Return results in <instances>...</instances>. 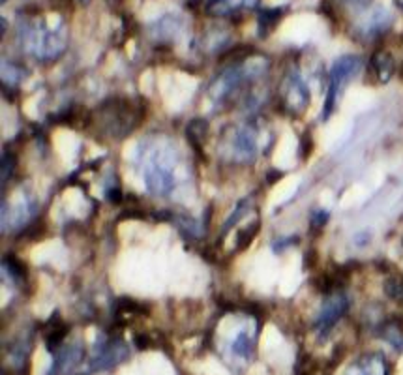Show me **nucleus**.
<instances>
[{"mask_svg": "<svg viewBox=\"0 0 403 375\" xmlns=\"http://www.w3.org/2000/svg\"><path fill=\"white\" fill-rule=\"evenodd\" d=\"M99 130L113 139H121L134 132L145 117V107L135 106L127 98H109L94 111Z\"/></svg>", "mask_w": 403, "mask_h": 375, "instance_id": "f257e3e1", "label": "nucleus"}, {"mask_svg": "<svg viewBox=\"0 0 403 375\" xmlns=\"http://www.w3.org/2000/svg\"><path fill=\"white\" fill-rule=\"evenodd\" d=\"M361 68L362 58L356 55H343L332 64L330 73H328V90H326L325 106H323V121H328L332 117L336 101H338V96L343 90V86L361 71Z\"/></svg>", "mask_w": 403, "mask_h": 375, "instance_id": "f03ea898", "label": "nucleus"}, {"mask_svg": "<svg viewBox=\"0 0 403 375\" xmlns=\"http://www.w3.org/2000/svg\"><path fill=\"white\" fill-rule=\"evenodd\" d=\"M145 184L152 195H167L173 190L175 177H173L171 160L167 154L158 152L154 158H150L149 165L145 169Z\"/></svg>", "mask_w": 403, "mask_h": 375, "instance_id": "7ed1b4c3", "label": "nucleus"}, {"mask_svg": "<svg viewBox=\"0 0 403 375\" xmlns=\"http://www.w3.org/2000/svg\"><path fill=\"white\" fill-rule=\"evenodd\" d=\"M127 346L122 340H107L101 343V349H96V354L93 356V361L88 364V370H86L83 375L96 374V372H107V370L119 366L121 362H124L127 359Z\"/></svg>", "mask_w": 403, "mask_h": 375, "instance_id": "20e7f679", "label": "nucleus"}, {"mask_svg": "<svg viewBox=\"0 0 403 375\" xmlns=\"http://www.w3.org/2000/svg\"><path fill=\"white\" fill-rule=\"evenodd\" d=\"M64 51V36L57 30H38L32 38V53L38 60H55Z\"/></svg>", "mask_w": 403, "mask_h": 375, "instance_id": "39448f33", "label": "nucleus"}, {"mask_svg": "<svg viewBox=\"0 0 403 375\" xmlns=\"http://www.w3.org/2000/svg\"><path fill=\"white\" fill-rule=\"evenodd\" d=\"M347 310H349V298H347L345 295H332V297L328 298L325 304H323V310L319 313L317 323H315V326L319 328V332H328V330L345 315Z\"/></svg>", "mask_w": 403, "mask_h": 375, "instance_id": "423d86ee", "label": "nucleus"}, {"mask_svg": "<svg viewBox=\"0 0 403 375\" xmlns=\"http://www.w3.org/2000/svg\"><path fill=\"white\" fill-rule=\"evenodd\" d=\"M83 356H85V349H83L81 343H71V346L60 347L55 353V361L51 364V370L47 375H70L81 364Z\"/></svg>", "mask_w": 403, "mask_h": 375, "instance_id": "0eeeda50", "label": "nucleus"}, {"mask_svg": "<svg viewBox=\"0 0 403 375\" xmlns=\"http://www.w3.org/2000/svg\"><path fill=\"white\" fill-rule=\"evenodd\" d=\"M283 101L285 106L291 111H304L308 107V101H310V93H308V86L300 77L298 71H293L287 79V85H285V94H283Z\"/></svg>", "mask_w": 403, "mask_h": 375, "instance_id": "6e6552de", "label": "nucleus"}, {"mask_svg": "<svg viewBox=\"0 0 403 375\" xmlns=\"http://www.w3.org/2000/svg\"><path fill=\"white\" fill-rule=\"evenodd\" d=\"M234 156L239 162H252L257 154V132L252 126H242L233 137Z\"/></svg>", "mask_w": 403, "mask_h": 375, "instance_id": "1a4fd4ad", "label": "nucleus"}, {"mask_svg": "<svg viewBox=\"0 0 403 375\" xmlns=\"http://www.w3.org/2000/svg\"><path fill=\"white\" fill-rule=\"evenodd\" d=\"M343 375H389V366L381 354H366L351 364Z\"/></svg>", "mask_w": 403, "mask_h": 375, "instance_id": "9d476101", "label": "nucleus"}, {"mask_svg": "<svg viewBox=\"0 0 403 375\" xmlns=\"http://www.w3.org/2000/svg\"><path fill=\"white\" fill-rule=\"evenodd\" d=\"M259 0H206V14L212 17H225L241 12L244 8H254Z\"/></svg>", "mask_w": 403, "mask_h": 375, "instance_id": "9b49d317", "label": "nucleus"}, {"mask_svg": "<svg viewBox=\"0 0 403 375\" xmlns=\"http://www.w3.org/2000/svg\"><path fill=\"white\" fill-rule=\"evenodd\" d=\"M60 315H58V312H55L53 315H51V321L47 323V336H45V346H47V351H51V353H57L58 349L62 347V341L64 338L68 336V332H70V326L66 325V323H62L60 321Z\"/></svg>", "mask_w": 403, "mask_h": 375, "instance_id": "f8f14e48", "label": "nucleus"}, {"mask_svg": "<svg viewBox=\"0 0 403 375\" xmlns=\"http://www.w3.org/2000/svg\"><path fill=\"white\" fill-rule=\"evenodd\" d=\"M206 134H208V122L205 119H195L186 128V137L199 154H203V143H205Z\"/></svg>", "mask_w": 403, "mask_h": 375, "instance_id": "ddd939ff", "label": "nucleus"}, {"mask_svg": "<svg viewBox=\"0 0 403 375\" xmlns=\"http://www.w3.org/2000/svg\"><path fill=\"white\" fill-rule=\"evenodd\" d=\"M371 66H374L379 81H382V83H387L394 73V58L390 57L389 53H375L374 58H371Z\"/></svg>", "mask_w": 403, "mask_h": 375, "instance_id": "4468645a", "label": "nucleus"}, {"mask_svg": "<svg viewBox=\"0 0 403 375\" xmlns=\"http://www.w3.org/2000/svg\"><path fill=\"white\" fill-rule=\"evenodd\" d=\"M282 8L262 10L261 14H259V36H261V38H265V36H269V32H272V29L276 27L278 21L282 19Z\"/></svg>", "mask_w": 403, "mask_h": 375, "instance_id": "2eb2a0df", "label": "nucleus"}, {"mask_svg": "<svg viewBox=\"0 0 403 375\" xmlns=\"http://www.w3.org/2000/svg\"><path fill=\"white\" fill-rule=\"evenodd\" d=\"M2 265H4V272H8L14 282H21L23 278L27 276V267L15 255H4Z\"/></svg>", "mask_w": 403, "mask_h": 375, "instance_id": "dca6fc26", "label": "nucleus"}, {"mask_svg": "<svg viewBox=\"0 0 403 375\" xmlns=\"http://www.w3.org/2000/svg\"><path fill=\"white\" fill-rule=\"evenodd\" d=\"M259 227H261V221L255 219L254 223H249V226L239 229V231H236V248H248L249 244H252V241H254L255 237H257V233H259Z\"/></svg>", "mask_w": 403, "mask_h": 375, "instance_id": "f3484780", "label": "nucleus"}, {"mask_svg": "<svg viewBox=\"0 0 403 375\" xmlns=\"http://www.w3.org/2000/svg\"><path fill=\"white\" fill-rule=\"evenodd\" d=\"M233 353L242 356V359H249L252 353H254V343H252V338H249L248 332H239L236 334V338L233 341Z\"/></svg>", "mask_w": 403, "mask_h": 375, "instance_id": "a211bd4d", "label": "nucleus"}, {"mask_svg": "<svg viewBox=\"0 0 403 375\" xmlns=\"http://www.w3.org/2000/svg\"><path fill=\"white\" fill-rule=\"evenodd\" d=\"M384 293H387L390 298L398 300V302H403V280L389 278V280L384 282Z\"/></svg>", "mask_w": 403, "mask_h": 375, "instance_id": "6ab92c4d", "label": "nucleus"}, {"mask_svg": "<svg viewBox=\"0 0 403 375\" xmlns=\"http://www.w3.org/2000/svg\"><path fill=\"white\" fill-rule=\"evenodd\" d=\"M246 210H248V201H242L241 205L236 206L233 210V214H231V218L227 219L225 221V226H223V233H221V239L225 237V233L231 229L233 226H236L239 221H241L242 218H244V214H246Z\"/></svg>", "mask_w": 403, "mask_h": 375, "instance_id": "aec40b11", "label": "nucleus"}, {"mask_svg": "<svg viewBox=\"0 0 403 375\" xmlns=\"http://www.w3.org/2000/svg\"><path fill=\"white\" fill-rule=\"evenodd\" d=\"M117 308L121 310V312H127V313H147L149 312V308H145V306L137 304L135 300H132V298H121L119 300V304H117Z\"/></svg>", "mask_w": 403, "mask_h": 375, "instance_id": "412c9836", "label": "nucleus"}, {"mask_svg": "<svg viewBox=\"0 0 403 375\" xmlns=\"http://www.w3.org/2000/svg\"><path fill=\"white\" fill-rule=\"evenodd\" d=\"M15 163H17V160H15L14 152L4 150V154H2V182H6L8 177L14 173Z\"/></svg>", "mask_w": 403, "mask_h": 375, "instance_id": "4be33fe9", "label": "nucleus"}, {"mask_svg": "<svg viewBox=\"0 0 403 375\" xmlns=\"http://www.w3.org/2000/svg\"><path fill=\"white\" fill-rule=\"evenodd\" d=\"M106 197L109 203H113V205H117V203H121L122 201V190H121V186L119 184H113V186H109L106 191Z\"/></svg>", "mask_w": 403, "mask_h": 375, "instance_id": "5701e85b", "label": "nucleus"}, {"mask_svg": "<svg viewBox=\"0 0 403 375\" xmlns=\"http://www.w3.org/2000/svg\"><path fill=\"white\" fill-rule=\"evenodd\" d=\"M326 221H328V213H326V210H317V213L311 214V227L321 229Z\"/></svg>", "mask_w": 403, "mask_h": 375, "instance_id": "b1692460", "label": "nucleus"}, {"mask_svg": "<svg viewBox=\"0 0 403 375\" xmlns=\"http://www.w3.org/2000/svg\"><path fill=\"white\" fill-rule=\"evenodd\" d=\"M135 347L139 349V351H145V349H149L150 346H152V340H150L149 334H137L134 340Z\"/></svg>", "mask_w": 403, "mask_h": 375, "instance_id": "393cba45", "label": "nucleus"}, {"mask_svg": "<svg viewBox=\"0 0 403 375\" xmlns=\"http://www.w3.org/2000/svg\"><path fill=\"white\" fill-rule=\"evenodd\" d=\"M311 149H313V143H311V135L304 134L302 141H300V154H302V158L310 156Z\"/></svg>", "mask_w": 403, "mask_h": 375, "instance_id": "a878e982", "label": "nucleus"}, {"mask_svg": "<svg viewBox=\"0 0 403 375\" xmlns=\"http://www.w3.org/2000/svg\"><path fill=\"white\" fill-rule=\"evenodd\" d=\"M297 237H291V239H283V241L274 242V252H280V250H285L287 246H291L289 242H297Z\"/></svg>", "mask_w": 403, "mask_h": 375, "instance_id": "bb28decb", "label": "nucleus"}, {"mask_svg": "<svg viewBox=\"0 0 403 375\" xmlns=\"http://www.w3.org/2000/svg\"><path fill=\"white\" fill-rule=\"evenodd\" d=\"M343 2L353 8H368L371 4V0H343Z\"/></svg>", "mask_w": 403, "mask_h": 375, "instance_id": "cd10ccee", "label": "nucleus"}, {"mask_svg": "<svg viewBox=\"0 0 403 375\" xmlns=\"http://www.w3.org/2000/svg\"><path fill=\"white\" fill-rule=\"evenodd\" d=\"M81 2H83V4H88V2H90V0H81Z\"/></svg>", "mask_w": 403, "mask_h": 375, "instance_id": "c85d7f7f", "label": "nucleus"}, {"mask_svg": "<svg viewBox=\"0 0 403 375\" xmlns=\"http://www.w3.org/2000/svg\"><path fill=\"white\" fill-rule=\"evenodd\" d=\"M400 6H402V10H403V2H400Z\"/></svg>", "mask_w": 403, "mask_h": 375, "instance_id": "c756f323", "label": "nucleus"}, {"mask_svg": "<svg viewBox=\"0 0 403 375\" xmlns=\"http://www.w3.org/2000/svg\"><path fill=\"white\" fill-rule=\"evenodd\" d=\"M2 2H6V0H2Z\"/></svg>", "mask_w": 403, "mask_h": 375, "instance_id": "7c9ffc66", "label": "nucleus"}]
</instances>
